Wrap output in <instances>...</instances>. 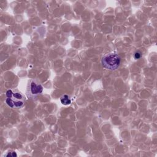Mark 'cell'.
I'll list each match as a JSON object with an SVG mask.
<instances>
[{
  "label": "cell",
  "instance_id": "obj_1",
  "mask_svg": "<svg viewBox=\"0 0 157 157\" xmlns=\"http://www.w3.org/2000/svg\"><path fill=\"white\" fill-rule=\"evenodd\" d=\"M6 104L11 108L21 107L26 101L25 96L17 90H8L6 93Z\"/></svg>",
  "mask_w": 157,
  "mask_h": 157
},
{
  "label": "cell",
  "instance_id": "obj_2",
  "mask_svg": "<svg viewBox=\"0 0 157 157\" xmlns=\"http://www.w3.org/2000/svg\"><path fill=\"white\" fill-rule=\"evenodd\" d=\"M103 67L108 70H116L120 66L121 58L118 55L111 53L104 55L101 60Z\"/></svg>",
  "mask_w": 157,
  "mask_h": 157
},
{
  "label": "cell",
  "instance_id": "obj_3",
  "mask_svg": "<svg viewBox=\"0 0 157 157\" xmlns=\"http://www.w3.org/2000/svg\"><path fill=\"white\" fill-rule=\"evenodd\" d=\"M42 91L43 86L37 81L32 80L28 83L27 88V94L29 97H36L39 94H41Z\"/></svg>",
  "mask_w": 157,
  "mask_h": 157
},
{
  "label": "cell",
  "instance_id": "obj_4",
  "mask_svg": "<svg viewBox=\"0 0 157 157\" xmlns=\"http://www.w3.org/2000/svg\"><path fill=\"white\" fill-rule=\"evenodd\" d=\"M61 102L64 105H69L71 103V101L67 94H64L60 98Z\"/></svg>",
  "mask_w": 157,
  "mask_h": 157
},
{
  "label": "cell",
  "instance_id": "obj_5",
  "mask_svg": "<svg viewBox=\"0 0 157 157\" xmlns=\"http://www.w3.org/2000/svg\"><path fill=\"white\" fill-rule=\"evenodd\" d=\"M6 156H8V157H16V156H17V155L14 151H13V152H8L6 155Z\"/></svg>",
  "mask_w": 157,
  "mask_h": 157
},
{
  "label": "cell",
  "instance_id": "obj_6",
  "mask_svg": "<svg viewBox=\"0 0 157 157\" xmlns=\"http://www.w3.org/2000/svg\"><path fill=\"white\" fill-rule=\"evenodd\" d=\"M141 57V53L140 52H137L134 54V58L136 59H139Z\"/></svg>",
  "mask_w": 157,
  "mask_h": 157
}]
</instances>
